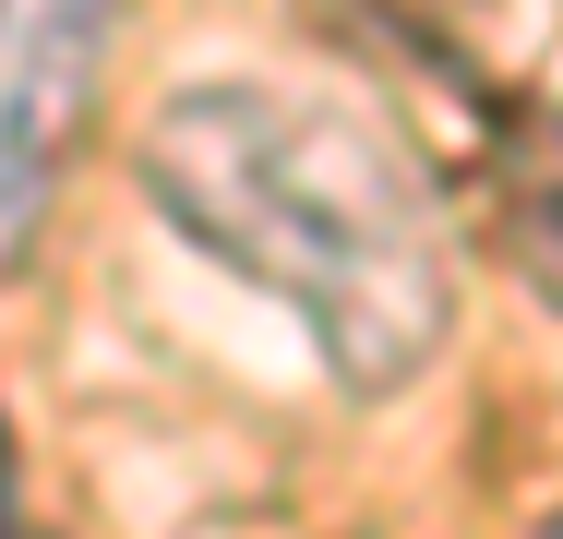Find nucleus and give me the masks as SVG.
I'll return each instance as SVG.
<instances>
[{"instance_id": "obj_1", "label": "nucleus", "mask_w": 563, "mask_h": 539, "mask_svg": "<svg viewBox=\"0 0 563 539\" xmlns=\"http://www.w3.org/2000/svg\"><path fill=\"white\" fill-rule=\"evenodd\" d=\"M144 205L312 336L347 396H396L455 336L432 168L324 85H180L132 156Z\"/></svg>"}, {"instance_id": "obj_2", "label": "nucleus", "mask_w": 563, "mask_h": 539, "mask_svg": "<svg viewBox=\"0 0 563 539\" xmlns=\"http://www.w3.org/2000/svg\"><path fill=\"white\" fill-rule=\"evenodd\" d=\"M120 48V0H0V264L36 240V216L60 193L97 85Z\"/></svg>"}, {"instance_id": "obj_3", "label": "nucleus", "mask_w": 563, "mask_h": 539, "mask_svg": "<svg viewBox=\"0 0 563 539\" xmlns=\"http://www.w3.org/2000/svg\"><path fill=\"white\" fill-rule=\"evenodd\" d=\"M540 539H563V516H552V528H540Z\"/></svg>"}]
</instances>
